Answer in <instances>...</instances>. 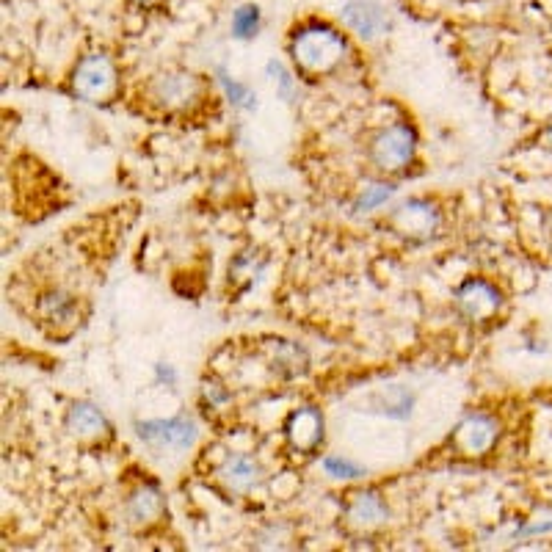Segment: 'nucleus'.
Returning a JSON list of instances; mask_svg holds the SVG:
<instances>
[{"mask_svg":"<svg viewBox=\"0 0 552 552\" xmlns=\"http://www.w3.org/2000/svg\"><path fill=\"white\" fill-rule=\"evenodd\" d=\"M459 304L470 318H489L500 307V299H497L492 285H486V282H467L459 293Z\"/></svg>","mask_w":552,"mask_h":552,"instance_id":"obj_8","label":"nucleus"},{"mask_svg":"<svg viewBox=\"0 0 552 552\" xmlns=\"http://www.w3.org/2000/svg\"><path fill=\"white\" fill-rule=\"evenodd\" d=\"M398 221H403V227L409 232H428L434 227V213H431V207L428 205L412 202V205L401 207Z\"/></svg>","mask_w":552,"mask_h":552,"instance_id":"obj_13","label":"nucleus"},{"mask_svg":"<svg viewBox=\"0 0 552 552\" xmlns=\"http://www.w3.org/2000/svg\"><path fill=\"white\" fill-rule=\"evenodd\" d=\"M323 467L329 475L334 478H359L362 470H359L357 464H351L348 459H340V456H329V459H323Z\"/></svg>","mask_w":552,"mask_h":552,"instance_id":"obj_17","label":"nucleus"},{"mask_svg":"<svg viewBox=\"0 0 552 552\" xmlns=\"http://www.w3.org/2000/svg\"><path fill=\"white\" fill-rule=\"evenodd\" d=\"M497 437V426L492 417H486V414H475L470 420H464L459 426V434H456V442H459V448L464 453H470V456H478L483 450L492 448V442Z\"/></svg>","mask_w":552,"mask_h":552,"instance_id":"obj_7","label":"nucleus"},{"mask_svg":"<svg viewBox=\"0 0 552 552\" xmlns=\"http://www.w3.org/2000/svg\"><path fill=\"white\" fill-rule=\"evenodd\" d=\"M144 3H150V0H144Z\"/></svg>","mask_w":552,"mask_h":552,"instance_id":"obj_21","label":"nucleus"},{"mask_svg":"<svg viewBox=\"0 0 552 552\" xmlns=\"http://www.w3.org/2000/svg\"><path fill=\"white\" fill-rule=\"evenodd\" d=\"M343 20L362 39H376L387 28V12L376 0H348L343 6Z\"/></svg>","mask_w":552,"mask_h":552,"instance_id":"obj_5","label":"nucleus"},{"mask_svg":"<svg viewBox=\"0 0 552 552\" xmlns=\"http://www.w3.org/2000/svg\"><path fill=\"white\" fill-rule=\"evenodd\" d=\"M343 53V39L334 34L332 28L312 25V28H304L293 39V58L307 72H329V69H334L343 61Z\"/></svg>","mask_w":552,"mask_h":552,"instance_id":"obj_1","label":"nucleus"},{"mask_svg":"<svg viewBox=\"0 0 552 552\" xmlns=\"http://www.w3.org/2000/svg\"><path fill=\"white\" fill-rule=\"evenodd\" d=\"M224 478H227V483H230L232 489L243 492V489H252L254 483H257V478H260V467H257L249 456H232V459L224 464Z\"/></svg>","mask_w":552,"mask_h":552,"instance_id":"obj_11","label":"nucleus"},{"mask_svg":"<svg viewBox=\"0 0 552 552\" xmlns=\"http://www.w3.org/2000/svg\"><path fill=\"white\" fill-rule=\"evenodd\" d=\"M288 439L296 450L310 453L321 445L323 439V417L315 409H299L290 414Z\"/></svg>","mask_w":552,"mask_h":552,"instance_id":"obj_6","label":"nucleus"},{"mask_svg":"<svg viewBox=\"0 0 552 552\" xmlns=\"http://www.w3.org/2000/svg\"><path fill=\"white\" fill-rule=\"evenodd\" d=\"M392 194L390 185H373V188H365V194L357 202V210H373V207H379L381 202H387Z\"/></svg>","mask_w":552,"mask_h":552,"instance_id":"obj_18","label":"nucleus"},{"mask_svg":"<svg viewBox=\"0 0 552 552\" xmlns=\"http://www.w3.org/2000/svg\"><path fill=\"white\" fill-rule=\"evenodd\" d=\"M199 83L191 75H169L158 81V97L169 105H183L188 100H194Z\"/></svg>","mask_w":552,"mask_h":552,"instance_id":"obj_10","label":"nucleus"},{"mask_svg":"<svg viewBox=\"0 0 552 552\" xmlns=\"http://www.w3.org/2000/svg\"><path fill=\"white\" fill-rule=\"evenodd\" d=\"M69 431L78 434V437H97L105 431V417L89 403H78L72 406V412L67 417Z\"/></svg>","mask_w":552,"mask_h":552,"instance_id":"obj_9","label":"nucleus"},{"mask_svg":"<svg viewBox=\"0 0 552 552\" xmlns=\"http://www.w3.org/2000/svg\"><path fill=\"white\" fill-rule=\"evenodd\" d=\"M75 92L86 97V100H105L114 92V67L105 56H89L81 67L75 69L72 78Z\"/></svg>","mask_w":552,"mask_h":552,"instance_id":"obj_3","label":"nucleus"},{"mask_svg":"<svg viewBox=\"0 0 552 552\" xmlns=\"http://www.w3.org/2000/svg\"><path fill=\"white\" fill-rule=\"evenodd\" d=\"M163 511V500L155 489H141L130 497V517L136 522H150Z\"/></svg>","mask_w":552,"mask_h":552,"instance_id":"obj_12","label":"nucleus"},{"mask_svg":"<svg viewBox=\"0 0 552 552\" xmlns=\"http://www.w3.org/2000/svg\"><path fill=\"white\" fill-rule=\"evenodd\" d=\"M373 161L379 169H387V172H398L406 163L412 161L414 155V133L409 127L395 125L387 127L384 133H379V138L373 141Z\"/></svg>","mask_w":552,"mask_h":552,"instance_id":"obj_2","label":"nucleus"},{"mask_svg":"<svg viewBox=\"0 0 552 552\" xmlns=\"http://www.w3.org/2000/svg\"><path fill=\"white\" fill-rule=\"evenodd\" d=\"M138 437L158 445V448L185 450L194 445L196 428L185 417H172V420H158V423H141L138 426Z\"/></svg>","mask_w":552,"mask_h":552,"instance_id":"obj_4","label":"nucleus"},{"mask_svg":"<svg viewBox=\"0 0 552 552\" xmlns=\"http://www.w3.org/2000/svg\"><path fill=\"white\" fill-rule=\"evenodd\" d=\"M268 72L274 75L276 86H279V94H282V97L290 103V100H293V78L288 75V69L282 67V64H274V61H271V64H268Z\"/></svg>","mask_w":552,"mask_h":552,"instance_id":"obj_19","label":"nucleus"},{"mask_svg":"<svg viewBox=\"0 0 552 552\" xmlns=\"http://www.w3.org/2000/svg\"><path fill=\"white\" fill-rule=\"evenodd\" d=\"M224 89H227V94L232 97V103L235 105H246V108H252V92L246 89V86H241V83L230 81V78H224Z\"/></svg>","mask_w":552,"mask_h":552,"instance_id":"obj_20","label":"nucleus"},{"mask_svg":"<svg viewBox=\"0 0 552 552\" xmlns=\"http://www.w3.org/2000/svg\"><path fill=\"white\" fill-rule=\"evenodd\" d=\"M257 23H260V12L254 6H243L241 12H235L232 17V31L235 36H252L257 31Z\"/></svg>","mask_w":552,"mask_h":552,"instance_id":"obj_15","label":"nucleus"},{"mask_svg":"<svg viewBox=\"0 0 552 552\" xmlns=\"http://www.w3.org/2000/svg\"><path fill=\"white\" fill-rule=\"evenodd\" d=\"M348 514L359 525H373V522L384 519V506H381V500L376 495H359Z\"/></svg>","mask_w":552,"mask_h":552,"instance_id":"obj_14","label":"nucleus"},{"mask_svg":"<svg viewBox=\"0 0 552 552\" xmlns=\"http://www.w3.org/2000/svg\"><path fill=\"white\" fill-rule=\"evenodd\" d=\"M45 312L50 321H69L72 318V312H75V304L69 296H53V299L45 301Z\"/></svg>","mask_w":552,"mask_h":552,"instance_id":"obj_16","label":"nucleus"}]
</instances>
